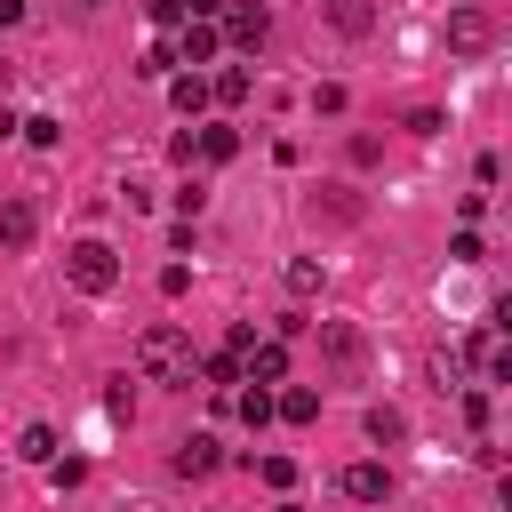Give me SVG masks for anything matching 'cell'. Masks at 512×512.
Masks as SVG:
<instances>
[{
	"instance_id": "cell-13",
	"label": "cell",
	"mask_w": 512,
	"mask_h": 512,
	"mask_svg": "<svg viewBox=\"0 0 512 512\" xmlns=\"http://www.w3.org/2000/svg\"><path fill=\"white\" fill-rule=\"evenodd\" d=\"M272 416H288V424H312V416H320V392H312V384H296V392H280V400H272Z\"/></svg>"
},
{
	"instance_id": "cell-15",
	"label": "cell",
	"mask_w": 512,
	"mask_h": 512,
	"mask_svg": "<svg viewBox=\"0 0 512 512\" xmlns=\"http://www.w3.org/2000/svg\"><path fill=\"white\" fill-rule=\"evenodd\" d=\"M16 456H24V464H48V456H56V432H48V424H24Z\"/></svg>"
},
{
	"instance_id": "cell-8",
	"label": "cell",
	"mask_w": 512,
	"mask_h": 512,
	"mask_svg": "<svg viewBox=\"0 0 512 512\" xmlns=\"http://www.w3.org/2000/svg\"><path fill=\"white\" fill-rule=\"evenodd\" d=\"M240 360H248L240 384H280V376H288V352H280V344H248Z\"/></svg>"
},
{
	"instance_id": "cell-26",
	"label": "cell",
	"mask_w": 512,
	"mask_h": 512,
	"mask_svg": "<svg viewBox=\"0 0 512 512\" xmlns=\"http://www.w3.org/2000/svg\"><path fill=\"white\" fill-rule=\"evenodd\" d=\"M280 512H304V504H280Z\"/></svg>"
},
{
	"instance_id": "cell-7",
	"label": "cell",
	"mask_w": 512,
	"mask_h": 512,
	"mask_svg": "<svg viewBox=\"0 0 512 512\" xmlns=\"http://www.w3.org/2000/svg\"><path fill=\"white\" fill-rule=\"evenodd\" d=\"M344 496H352V504H384V496H392V472H384V464H344Z\"/></svg>"
},
{
	"instance_id": "cell-20",
	"label": "cell",
	"mask_w": 512,
	"mask_h": 512,
	"mask_svg": "<svg viewBox=\"0 0 512 512\" xmlns=\"http://www.w3.org/2000/svg\"><path fill=\"white\" fill-rule=\"evenodd\" d=\"M144 16H152V24H160V32H176V24H184V16H192V0H144Z\"/></svg>"
},
{
	"instance_id": "cell-5",
	"label": "cell",
	"mask_w": 512,
	"mask_h": 512,
	"mask_svg": "<svg viewBox=\"0 0 512 512\" xmlns=\"http://www.w3.org/2000/svg\"><path fill=\"white\" fill-rule=\"evenodd\" d=\"M216 40H224V32H216V16H184V24H176V56H184V64H208V56H216Z\"/></svg>"
},
{
	"instance_id": "cell-21",
	"label": "cell",
	"mask_w": 512,
	"mask_h": 512,
	"mask_svg": "<svg viewBox=\"0 0 512 512\" xmlns=\"http://www.w3.org/2000/svg\"><path fill=\"white\" fill-rule=\"evenodd\" d=\"M208 96H224V104H240V96H248V64H232V72H216V88H208Z\"/></svg>"
},
{
	"instance_id": "cell-24",
	"label": "cell",
	"mask_w": 512,
	"mask_h": 512,
	"mask_svg": "<svg viewBox=\"0 0 512 512\" xmlns=\"http://www.w3.org/2000/svg\"><path fill=\"white\" fill-rule=\"evenodd\" d=\"M16 128H24V120H16V112H8V104H0V144H8V136H16Z\"/></svg>"
},
{
	"instance_id": "cell-17",
	"label": "cell",
	"mask_w": 512,
	"mask_h": 512,
	"mask_svg": "<svg viewBox=\"0 0 512 512\" xmlns=\"http://www.w3.org/2000/svg\"><path fill=\"white\" fill-rule=\"evenodd\" d=\"M224 400H232L248 424H272V392H264V384H256V392H224Z\"/></svg>"
},
{
	"instance_id": "cell-2",
	"label": "cell",
	"mask_w": 512,
	"mask_h": 512,
	"mask_svg": "<svg viewBox=\"0 0 512 512\" xmlns=\"http://www.w3.org/2000/svg\"><path fill=\"white\" fill-rule=\"evenodd\" d=\"M64 280H72V288H80V296H104V288H112V280H120V256H112V248H104V240H80V248H72V256H64Z\"/></svg>"
},
{
	"instance_id": "cell-22",
	"label": "cell",
	"mask_w": 512,
	"mask_h": 512,
	"mask_svg": "<svg viewBox=\"0 0 512 512\" xmlns=\"http://www.w3.org/2000/svg\"><path fill=\"white\" fill-rule=\"evenodd\" d=\"M168 64H176V56H168V48H144V56H136V80H160V72H168Z\"/></svg>"
},
{
	"instance_id": "cell-9",
	"label": "cell",
	"mask_w": 512,
	"mask_h": 512,
	"mask_svg": "<svg viewBox=\"0 0 512 512\" xmlns=\"http://www.w3.org/2000/svg\"><path fill=\"white\" fill-rule=\"evenodd\" d=\"M320 16H328V24L344 32V40H360V32H376V0H328Z\"/></svg>"
},
{
	"instance_id": "cell-12",
	"label": "cell",
	"mask_w": 512,
	"mask_h": 512,
	"mask_svg": "<svg viewBox=\"0 0 512 512\" xmlns=\"http://www.w3.org/2000/svg\"><path fill=\"white\" fill-rule=\"evenodd\" d=\"M168 104H176L184 120H200V112H208V80H200V72H184V80L168 88Z\"/></svg>"
},
{
	"instance_id": "cell-6",
	"label": "cell",
	"mask_w": 512,
	"mask_h": 512,
	"mask_svg": "<svg viewBox=\"0 0 512 512\" xmlns=\"http://www.w3.org/2000/svg\"><path fill=\"white\" fill-rule=\"evenodd\" d=\"M488 32H496V24H488L480 8H456V16H448V48H456V56H480Z\"/></svg>"
},
{
	"instance_id": "cell-18",
	"label": "cell",
	"mask_w": 512,
	"mask_h": 512,
	"mask_svg": "<svg viewBox=\"0 0 512 512\" xmlns=\"http://www.w3.org/2000/svg\"><path fill=\"white\" fill-rule=\"evenodd\" d=\"M288 288L312 296V288H320V256H288Z\"/></svg>"
},
{
	"instance_id": "cell-23",
	"label": "cell",
	"mask_w": 512,
	"mask_h": 512,
	"mask_svg": "<svg viewBox=\"0 0 512 512\" xmlns=\"http://www.w3.org/2000/svg\"><path fill=\"white\" fill-rule=\"evenodd\" d=\"M80 472H88V464H80V456H64V464H56V456H48V480H56V488H80Z\"/></svg>"
},
{
	"instance_id": "cell-3",
	"label": "cell",
	"mask_w": 512,
	"mask_h": 512,
	"mask_svg": "<svg viewBox=\"0 0 512 512\" xmlns=\"http://www.w3.org/2000/svg\"><path fill=\"white\" fill-rule=\"evenodd\" d=\"M320 352L336 360V376H344V384L368 368V344H360V328H352V320H320Z\"/></svg>"
},
{
	"instance_id": "cell-19",
	"label": "cell",
	"mask_w": 512,
	"mask_h": 512,
	"mask_svg": "<svg viewBox=\"0 0 512 512\" xmlns=\"http://www.w3.org/2000/svg\"><path fill=\"white\" fill-rule=\"evenodd\" d=\"M256 480H264V488H296V464H288V456H256Z\"/></svg>"
},
{
	"instance_id": "cell-4",
	"label": "cell",
	"mask_w": 512,
	"mask_h": 512,
	"mask_svg": "<svg viewBox=\"0 0 512 512\" xmlns=\"http://www.w3.org/2000/svg\"><path fill=\"white\" fill-rule=\"evenodd\" d=\"M216 24H224V40H232V48H264V8H256V0H224V8H216Z\"/></svg>"
},
{
	"instance_id": "cell-14",
	"label": "cell",
	"mask_w": 512,
	"mask_h": 512,
	"mask_svg": "<svg viewBox=\"0 0 512 512\" xmlns=\"http://www.w3.org/2000/svg\"><path fill=\"white\" fill-rule=\"evenodd\" d=\"M368 440H384V448L408 440V416H400V408H368Z\"/></svg>"
},
{
	"instance_id": "cell-27",
	"label": "cell",
	"mask_w": 512,
	"mask_h": 512,
	"mask_svg": "<svg viewBox=\"0 0 512 512\" xmlns=\"http://www.w3.org/2000/svg\"><path fill=\"white\" fill-rule=\"evenodd\" d=\"M136 512H152V504H136Z\"/></svg>"
},
{
	"instance_id": "cell-10",
	"label": "cell",
	"mask_w": 512,
	"mask_h": 512,
	"mask_svg": "<svg viewBox=\"0 0 512 512\" xmlns=\"http://www.w3.org/2000/svg\"><path fill=\"white\" fill-rule=\"evenodd\" d=\"M216 464H224V456H216V440H208V432H192V440L176 448V472H184V480H208Z\"/></svg>"
},
{
	"instance_id": "cell-16",
	"label": "cell",
	"mask_w": 512,
	"mask_h": 512,
	"mask_svg": "<svg viewBox=\"0 0 512 512\" xmlns=\"http://www.w3.org/2000/svg\"><path fill=\"white\" fill-rule=\"evenodd\" d=\"M240 152V128H200V160H232Z\"/></svg>"
},
{
	"instance_id": "cell-1",
	"label": "cell",
	"mask_w": 512,
	"mask_h": 512,
	"mask_svg": "<svg viewBox=\"0 0 512 512\" xmlns=\"http://www.w3.org/2000/svg\"><path fill=\"white\" fill-rule=\"evenodd\" d=\"M136 376H144V384H192V376H200V360H192L184 328L152 320V328L136 336Z\"/></svg>"
},
{
	"instance_id": "cell-25",
	"label": "cell",
	"mask_w": 512,
	"mask_h": 512,
	"mask_svg": "<svg viewBox=\"0 0 512 512\" xmlns=\"http://www.w3.org/2000/svg\"><path fill=\"white\" fill-rule=\"evenodd\" d=\"M16 16H24V0H0V24H16Z\"/></svg>"
},
{
	"instance_id": "cell-11",
	"label": "cell",
	"mask_w": 512,
	"mask_h": 512,
	"mask_svg": "<svg viewBox=\"0 0 512 512\" xmlns=\"http://www.w3.org/2000/svg\"><path fill=\"white\" fill-rule=\"evenodd\" d=\"M32 232H40V208H32V200H8V208H0V240H8V248H24Z\"/></svg>"
}]
</instances>
